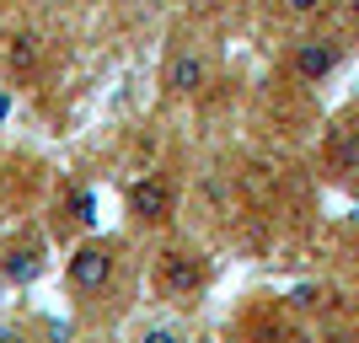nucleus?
<instances>
[{
    "mask_svg": "<svg viewBox=\"0 0 359 343\" xmlns=\"http://www.w3.org/2000/svg\"><path fill=\"white\" fill-rule=\"evenodd\" d=\"M118 269H123V241L118 236H86L65 257V295H75V300L107 295Z\"/></svg>",
    "mask_w": 359,
    "mask_h": 343,
    "instance_id": "nucleus-1",
    "label": "nucleus"
},
{
    "mask_svg": "<svg viewBox=\"0 0 359 343\" xmlns=\"http://www.w3.org/2000/svg\"><path fill=\"white\" fill-rule=\"evenodd\" d=\"M48 274V236L38 225H22L11 236L0 241V279L11 284V290H27Z\"/></svg>",
    "mask_w": 359,
    "mask_h": 343,
    "instance_id": "nucleus-2",
    "label": "nucleus"
},
{
    "mask_svg": "<svg viewBox=\"0 0 359 343\" xmlns=\"http://www.w3.org/2000/svg\"><path fill=\"white\" fill-rule=\"evenodd\" d=\"M123 204H129V220H135L140 231H161V225H172V215H177V182L166 177V172H145V177L129 182Z\"/></svg>",
    "mask_w": 359,
    "mask_h": 343,
    "instance_id": "nucleus-3",
    "label": "nucleus"
},
{
    "mask_svg": "<svg viewBox=\"0 0 359 343\" xmlns=\"http://www.w3.org/2000/svg\"><path fill=\"white\" fill-rule=\"evenodd\" d=\"M150 274H156V290H161L166 300H194L198 290L210 284V263H204V253H194V247H166Z\"/></svg>",
    "mask_w": 359,
    "mask_h": 343,
    "instance_id": "nucleus-4",
    "label": "nucleus"
},
{
    "mask_svg": "<svg viewBox=\"0 0 359 343\" xmlns=\"http://www.w3.org/2000/svg\"><path fill=\"white\" fill-rule=\"evenodd\" d=\"M210 75H215L210 48H198V43H177V48H172V60H166L161 86H166V97H198V91L210 86Z\"/></svg>",
    "mask_w": 359,
    "mask_h": 343,
    "instance_id": "nucleus-5",
    "label": "nucleus"
},
{
    "mask_svg": "<svg viewBox=\"0 0 359 343\" xmlns=\"http://www.w3.org/2000/svg\"><path fill=\"white\" fill-rule=\"evenodd\" d=\"M338 65H344V43L322 38V32H311V38H300L290 48V70H295L300 86H322L327 75H338Z\"/></svg>",
    "mask_w": 359,
    "mask_h": 343,
    "instance_id": "nucleus-6",
    "label": "nucleus"
},
{
    "mask_svg": "<svg viewBox=\"0 0 359 343\" xmlns=\"http://www.w3.org/2000/svg\"><path fill=\"white\" fill-rule=\"evenodd\" d=\"M6 65H11L16 81H32V75L43 70V38H38V32H11V43H6Z\"/></svg>",
    "mask_w": 359,
    "mask_h": 343,
    "instance_id": "nucleus-7",
    "label": "nucleus"
},
{
    "mask_svg": "<svg viewBox=\"0 0 359 343\" xmlns=\"http://www.w3.org/2000/svg\"><path fill=\"white\" fill-rule=\"evenodd\" d=\"M327 166L332 172H359V123H338V129H332Z\"/></svg>",
    "mask_w": 359,
    "mask_h": 343,
    "instance_id": "nucleus-8",
    "label": "nucleus"
},
{
    "mask_svg": "<svg viewBox=\"0 0 359 343\" xmlns=\"http://www.w3.org/2000/svg\"><path fill=\"white\" fill-rule=\"evenodd\" d=\"M135 343H188V328L172 322V316H161V322H145V328L135 332Z\"/></svg>",
    "mask_w": 359,
    "mask_h": 343,
    "instance_id": "nucleus-9",
    "label": "nucleus"
},
{
    "mask_svg": "<svg viewBox=\"0 0 359 343\" xmlns=\"http://www.w3.org/2000/svg\"><path fill=\"white\" fill-rule=\"evenodd\" d=\"M0 343H38V332L27 322H0Z\"/></svg>",
    "mask_w": 359,
    "mask_h": 343,
    "instance_id": "nucleus-10",
    "label": "nucleus"
},
{
    "mask_svg": "<svg viewBox=\"0 0 359 343\" xmlns=\"http://www.w3.org/2000/svg\"><path fill=\"white\" fill-rule=\"evenodd\" d=\"M322 6H327V0H285V11H290V16H316Z\"/></svg>",
    "mask_w": 359,
    "mask_h": 343,
    "instance_id": "nucleus-11",
    "label": "nucleus"
}]
</instances>
